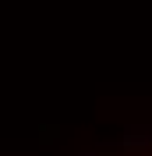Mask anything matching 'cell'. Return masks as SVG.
Listing matches in <instances>:
<instances>
[{"instance_id":"1","label":"cell","mask_w":152,"mask_h":156,"mask_svg":"<svg viewBox=\"0 0 152 156\" xmlns=\"http://www.w3.org/2000/svg\"><path fill=\"white\" fill-rule=\"evenodd\" d=\"M152 146V128H127L124 131V149H149Z\"/></svg>"},{"instance_id":"2","label":"cell","mask_w":152,"mask_h":156,"mask_svg":"<svg viewBox=\"0 0 152 156\" xmlns=\"http://www.w3.org/2000/svg\"><path fill=\"white\" fill-rule=\"evenodd\" d=\"M57 135H60V124H43L39 128V142H43V146H50Z\"/></svg>"}]
</instances>
